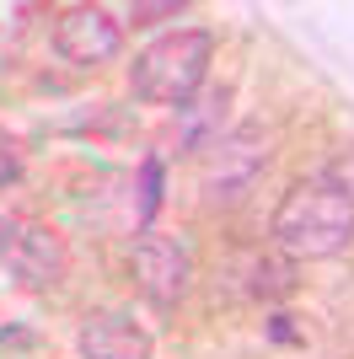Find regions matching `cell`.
Segmentation results:
<instances>
[{
	"label": "cell",
	"instance_id": "obj_7",
	"mask_svg": "<svg viewBox=\"0 0 354 359\" xmlns=\"http://www.w3.org/2000/svg\"><path fill=\"white\" fill-rule=\"evenodd\" d=\"M295 290V269L284 257H258L252 263V295H290Z\"/></svg>",
	"mask_w": 354,
	"mask_h": 359
},
{
	"label": "cell",
	"instance_id": "obj_2",
	"mask_svg": "<svg viewBox=\"0 0 354 359\" xmlns=\"http://www.w3.org/2000/svg\"><path fill=\"white\" fill-rule=\"evenodd\" d=\"M209 65H215V32L209 27H177L140 48L129 65V91L150 107H183L193 91L204 86Z\"/></svg>",
	"mask_w": 354,
	"mask_h": 359
},
{
	"label": "cell",
	"instance_id": "obj_3",
	"mask_svg": "<svg viewBox=\"0 0 354 359\" xmlns=\"http://www.w3.org/2000/svg\"><path fill=\"white\" fill-rule=\"evenodd\" d=\"M0 263L16 285L54 290L70 269V252L44 220H0Z\"/></svg>",
	"mask_w": 354,
	"mask_h": 359
},
{
	"label": "cell",
	"instance_id": "obj_1",
	"mask_svg": "<svg viewBox=\"0 0 354 359\" xmlns=\"http://www.w3.org/2000/svg\"><path fill=\"white\" fill-rule=\"evenodd\" d=\"M268 231H274V241H280L290 257H306V263L339 257L354 241V198L327 177L295 182L290 194L280 198Z\"/></svg>",
	"mask_w": 354,
	"mask_h": 359
},
{
	"label": "cell",
	"instance_id": "obj_5",
	"mask_svg": "<svg viewBox=\"0 0 354 359\" xmlns=\"http://www.w3.org/2000/svg\"><path fill=\"white\" fill-rule=\"evenodd\" d=\"M118 48H124V32H118V22L103 11V6H70V11H59V22H54V54L65 65L97 70V65L118 60Z\"/></svg>",
	"mask_w": 354,
	"mask_h": 359
},
{
	"label": "cell",
	"instance_id": "obj_9",
	"mask_svg": "<svg viewBox=\"0 0 354 359\" xmlns=\"http://www.w3.org/2000/svg\"><path fill=\"white\" fill-rule=\"evenodd\" d=\"M16 177H22V145H16V135L0 129V188H11Z\"/></svg>",
	"mask_w": 354,
	"mask_h": 359
},
{
	"label": "cell",
	"instance_id": "obj_8",
	"mask_svg": "<svg viewBox=\"0 0 354 359\" xmlns=\"http://www.w3.org/2000/svg\"><path fill=\"white\" fill-rule=\"evenodd\" d=\"M156 188H162V161H145L140 166V225L156 215Z\"/></svg>",
	"mask_w": 354,
	"mask_h": 359
},
{
	"label": "cell",
	"instance_id": "obj_6",
	"mask_svg": "<svg viewBox=\"0 0 354 359\" xmlns=\"http://www.w3.org/2000/svg\"><path fill=\"white\" fill-rule=\"evenodd\" d=\"M81 359H150V332L129 311H91L81 322Z\"/></svg>",
	"mask_w": 354,
	"mask_h": 359
},
{
	"label": "cell",
	"instance_id": "obj_4",
	"mask_svg": "<svg viewBox=\"0 0 354 359\" xmlns=\"http://www.w3.org/2000/svg\"><path fill=\"white\" fill-rule=\"evenodd\" d=\"M129 269H134V285H140V295H145V300L172 306V300H183V290H188V279H193V257H188V247H183L177 236L140 231Z\"/></svg>",
	"mask_w": 354,
	"mask_h": 359
},
{
	"label": "cell",
	"instance_id": "obj_10",
	"mask_svg": "<svg viewBox=\"0 0 354 359\" xmlns=\"http://www.w3.org/2000/svg\"><path fill=\"white\" fill-rule=\"evenodd\" d=\"M134 22H156V16H177V0H166V6H134Z\"/></svg>",
	"mask_w": 354,
	"mask_h": 359
}]
</instances>
